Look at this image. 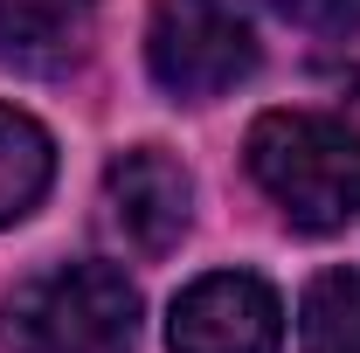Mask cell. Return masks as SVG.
Wrapping results in <instances>:
<instances>
[{
	"instance_id": "obj_3",
	"label": "cell",
	"mask_w": 360,
	"mask_h": 353,
	"mask_svg": "<svg viewBox=\"0 0 360 353\" xmlns=\"http://www.w3.org/2000/svg\"><path fill=\"white\" fill-rule=\"evenodd\" d=\"M153 84L180 104H208L257 70V35L236 0H160L146 28Z\"/></svg>"
},
{
	"instance_id": "obj_8",
	"label": "cell",
	"mask_w": 360,
	"mask_h": 353,
	"mask_svg": "<svg viewBox=\"0 0 360 353\" xmlns=\"http://www.w3.org/2000/svg\"><path fill=\"white\" fill-rule=\"evenodd\" d=\"M298 353H360V270H326L298 312Z\"/></svg>"
},
{
	"instance_id": "obj_4",
	"label": "cell",
	"mask_w": 360,
	"mask_h": 353,
	"mask_svg": "<svg viewBox=\"0 0 360 353\" xmlns=\"http://www.w3.org/2000/svg\"><path fill=\"white\" fill-rule=\"evenodd\" d=\"M167 347L174 353H277L284 347V305H277V291L264 277H250V270L194 277L174 298Z\"/></svg>"
},
{
	"instance_id": "obj_9",
	"label": "cell",
	"mask_w": 360,
	"mask_h": 353,
	"mask_svg": "<svg viewBox=\"0 0 360 353\" xmlns=\"http://www.w3.org/2000/svg\"><path fill=\"white\" fill-rule=\"evenodd\" d=\"M270 14L298 21V28H319V35H347L360 28V0H264Z\"/></svg>"
},
{
	"instance_id": "obj_5",
	"label": "cell",
	"mask_w": 360,
	"mask_h": 353,
	"mask_svg": "<svg viewBox=\"0 0 360 353\" xmlns=\"http://www.w3.org/2000/svg\"><path fill=\"white\" fill-rule=\"evenodd\" d=\"M104 194H111L118 236L132 243L139 257H167L180 236H187V222H194V180H187V167H180L174 153H160V146L118 153L111 174H104Z\"/></svg>"
},
{
	"instance_id": "obj_2",
	"label": "cell",
	"mask_w": 360,
	"mask_h": 353,
	"mask_svg": "<svg viewBox=\"0 0 360 353\" xmlns=\"http://www.w3.org/2000/svg\"><path fill=\"white\" fill-rule=\"evenodd\" d=\"M7 353H132L139 291L111 264H63L0 305Z\"/></svg>"
},
{
	"instance_id": "obj_6",
	"label": "cell",
	"mask_w": 360,
	"mask_h": 353,
	"mask_svg": "<svg viewBox=\"0 0 360 353\" xmlns=\"http://www.w3.org/2000/svg\"><path fill=\"white\" fill-rule=\"evenodd\" d=\"M97 28V0H0V63L21 77H63Z\"/></svg>"
},
{
	"instance_id": "obj_7",
	"label": "cell",
	"mask_w": 360,
	"mask_h": 353,
	"mask_svg": "<svg viewBox=\"0 0 360 353\" xmlns=\"http://www.w3.org/2000/svg\"><path fill=\"white\" fill-rule=\"evenodd\" d=\"M49 174H56L49 132L28 118V111H7V104H0V229L21 222L49 194Z\"/></svg>"
},
{
	"instance_id": "obj_1",
	"label": "cell",
	"mask_w": 360,
	"mask_h": 353,
	"mask_svg": "<svg viewBox=\"0 0 360 353\" xmlns=\"http://www.w3.org/2000/svg\"><path fill=\"white\" fill-rule=\"evenodd\" d=\"M250 174L277 215L305 236H333L360 215V132L319 111H270L250 125Z\"/></svg>"
}]
</instances>
